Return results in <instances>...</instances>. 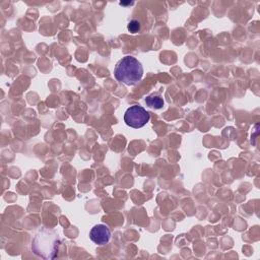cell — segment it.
I'll list each match as a JSON object with an SVG mask.
<instances>
[{
  "instance_id": "3",
  "label": "cell",
  "mask_w": 260,
  "mask_h": 260,
  "mask_svg": "<svg viewBox=\"0 0 260 260\" xmlns=\"http://www.w3.org/2000/svg\"><path fill=\"white\" fill-rule=\"evenodd\" d=\"M90 240L98 245H105L110 241L111 231L105 224H96L89 232Z\"/></svg>"
},
{
  "instance_id": "4",
  "label": "cell",
  "mask_w": 260,
  "mask_h": 260,
  "mask_svg": "<svg viewBox=\"0 0 260 260\" xmlns=\"http://www.w3.org/2000/svg\"><path fill=\"white\" fill-rule=\"evenodd\" d=\"M145 103L148 107L154 109H161L164 106V100L159 95H148L145 98Z\"/></svg>"
},
{
  "instance_id": "1",
  "label": "cell",
  "mask_w": 260,
  "mask_h": 260,
  "mask_svg": "<svg viewBox=\"0 0 260 260\" xmlns=\"http://www.w3.org/2000/svg\"><path fill=\"white\" fill-rule=\"evenodd\" d=\"M143 75L141 63L133 56H125L120 59L114 69V76L126 85H135Z\"/></svg>"
},
{
  "instance_id": "5",
  "label": "cell",
  "mask_w": 260,
  "mask_h": 260,
  "mask_svg": "<svg viewBox=\"0 0 260 260\" xmlns=\"http://www.w3.org/2000/svg\"><path fill=\"white\" fill-rule=\"evenodd\" d=\"M127 28L130 32L132 34H136L140 30V22L138 20H131L128 25H127Z\"/></svg>"
},
{
  "instance_id": "2",
  "label": "cell",
  "mask_w": 260,
  "mask_h": 260,
  "mask_svg": "<svg viewBox=\"0 0 260 260\" xmlns=\"http://www.w3.org/2000/svg\"><path fill=\"white\" fill-rule=\"evenodd\" d=\"M149 119V113L143 107L138 105H133L129 107L124 114V121L126 125L134 129L143 127L144 125H146Z\"/></svg>"
}]
</instances>
